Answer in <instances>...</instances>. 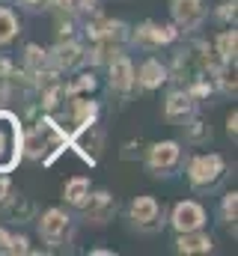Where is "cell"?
<instances>
[{
    "label": "cell",
    "mask_w": 238,
    "mask_h": 256,
    "mask_svg": "<svg viewBox=\"0 0 238 256\" xmlns=\"http://www.w3.org/2000/svg\"><path fill=\"white\" fill-rule=\"evenodd\" d=\"M66 146H68V131L54 116H42L24 134V155L33 161H42L45 167L54 164V158L66 152Z\"/></svg>",
    "instance_id": "1"
},
{
    "label": "cell",
    "mask_w": 238,
    "mask_h": 256,
    "mask_svg": "<svg viewBox=\"0 0 238 256\" xmlns=\"http://www.w3.org/2000/svg\"><path fill=\"white\" fill-rule=\"evenodd\" d=\"M24 158V128L12 110H0V173H12Z\"/></svg>",
    "instance_id": "2"
},
{
    "label": "cell",
    "mask_w": 238,
    "mask_h": 256,
    "mask_svg": "<svg viewBox=\"0 0 238 256\" xmlns=\"http://www.w3.org/2000/svg\"><path fill=\"white\" fill-rule=\"evenodd\" d=\"M224 173H226V164H224V158L218 152L196 155L188 164V182H190L194 191H214L218 182L224 179Z\"/></svg>",
    "instance_id": "3"
},
{
    "label": "cell",
    "mask_w": 238,
    "mask_h": 256,
    "mask_svg": "<svg viewBox=\"0 0 238 256\" xmlns=\"http://www.w3.org/2000/svg\"><path fill=\"white\" fill-rule=\"evenodd\" d=\"M134 45H140V48H146V51H158V48H164V45H170V42H176L178 39V27L176 24H155V21H143L140 27H134L131 30V36H128Z\"/></svg>",
    "instance_id": "4"
},
{
    "label": "cell",
    "mask_w": 238,
    "mask_h": 256,
    "mask_svg": "<svg viewBox=\"0 0 238 256\" xmlns=\"http://www.w3.org/2000/svg\"><path fill=\"white\" fill-rule=\"evenodd\" d=\"M68 146H72L86 164H96L98 155H102V149H104V131L96 126V122L80 126V128H74V131L68 134Z\"/></svg>",
    "instance_id": "5"
},
{
    "label": "cell",
    "mask_w": 238,
    "mask_h": 256,
    "mask_svg": "<svg viewBox=\"0 0 238 256\" xmlns=\"http://www.w3.org/2000/svg\"><path fill=\"white\" fill-rule=\"evenodd\" d=\"M128 214H131L134 226L143 230V232H155V230H161V224H164V208H161V202H158L155 196H149V194L134 196L131 206H128Z\"/></svg>",
    "instance_id": "6"
},
{
    "label": "cell",
    "mask_w": 238,
    "mask_h": 256,
    "mask_svg": "<svg viewBox=\"0 0 238 256\" xmlns=\"http://www.w3.org/2000/svg\"><path fill=\"white\" fill-rule=\"evenodd\" d=\"M39 236H42V242L51 244V248L66 244L68 236H72V218H68V212H66V208H48V212L39 218Z\"/></svg>",
    "instance_id": "7"
},
{
    "label": "cell",
    "mask_w": 238,
    "mask_h": 256,
    "mask_svg": "<svg viewBox=\"0 0 238 256\" xmlns=\"http://www.w3.org/2000/svg\"><path fill=\"white\" fill-rule=\"evenodd\" d=\"M84 63H86V51L74 39H60L57 45L48 51V66H54L57 72H74Z\"/></svg>",
    "instance_id": "8"
},
{
    "label": "cell",
    "mask_w": 238,
    "mask_h": 256,
    "mask_svg": "<svg viewBox=\"0 0 238 256\" xmlns=\"http://www.w3.org/2000/svg\"><path fill=\"white\" fill-rule=\"evenodd\" d=\"M178 161H182V146H178L176 140H161V143H152L149 146V152H146V164H149V170L152 173H167V170H173Z\"/></svg>",
    "instance_id": "9"
},
{
    "label": "cell",
    "mask_w": 238,
    "mask_h": 256,
    "mask_svg": "<svg viewBox=\"0 0 238 256\" xmlns=\"http://www.w3.org/2000/svg\"><path fill=\"white\" fill-rule=\"evenodd\" d=\"M84 218L90 220V224H96V226H102V224H108V220H114V214H116V200L110 196L108 191H90V196L84 200Z\"/></svg>",
    "instance_id": "10"
},
{
    "label": "cell",
    "mask_w": 238,
    "mask_h": 256,
    "mask_svg": "<svg viewBox=\"0 0 238 256\" xmlns=\"http://www.w3.org/2000/svg\"><path fill=\"white\" fill-rule=\"evenodd\" d=\"M206 208L200 206V202H194V200H182L176 202V208H173V230L176 232H190V230H202L206 226Z\"/></svg>",
    "instance_id": "11"
},
{
    "label": "cell",
    "mask_w": 238,
    "mask_h": 256,
    "mask_svg": "<svg viewBox=\"0 0 238 256\" xmlns=\"http://www.w3.org/2000/svg\"><path fill=\"white\" fill-rule=\"evenodd\" d=\"M108 68H110V90L128 98L131 90H134V63H131V57L116 51V54L110 57Z\"/></svg>",
    "instance_id": "12"
},
{
    "label": "cell",
    "mask_w": 238,
    "mask_h": 256,
    "mask_svg": "<svg viewBox=\"0 0 238 256\" xmlns=\"http://www.w3.org/2000/svg\"><path fill=\"white\" fill-rule=\"evenodd\" d=\"M194 114H196V98H194L188 90H173V92L167 96V102H164V116H167V122L182 126V122L190 120Z\"/></svg>",
    "instance_id": "13"
},
{
    "label": "cell",
    "mask_w": 238,
    "mask_h": 256,
    "mask_svg": "<svg viewBox=\"0 0 238 256\" xmlns=\"http://www.w3.org/2000/svg\"><path fill=\"white\" fill-rule=\"evenodd\" d=\"M170 12H173L176 27H182V30H196L206 21L202 0H170Z\"/></svg>",
    "instance_id": "14"
},
{
    "label": "cell",
    "mask_w": 238,
    "mask_h": 256,
    "mask_svg": "<svg viewBox=\"0 0 238 256\" xmlns=\"http://www.w3.org/2000/svg\"><path fill=\"white\" fill-rule=\"evenodd\" d=\"M167 66L161 63V60H155V57H149V60H143L140 68L134 72V84L137 86H143V90H158L164 80H167Z\"/></svg>",
    "instance_id": "15"
},
{
    "label": "cell",
    "mask_w": 238,
    "mask_h": 256,
    "mask_svg": "<svg viewBox=\"0 0 238 256\" xmlns=\"http://www.w3.org/2000/svg\"><path fill=\"white\" fill-rule=\"evenodd\" d=\"M176 250H178V254H184V256H190V254H212V250H214V242H212V236H208V232H202V230H190V232H178Z\"/></svg>",
    "instance_id": "16"
},
{
    "label": "cell",
    "mask_w": 238,
    "mask_h": 256,
    "mask_svg": "<svg viewBox=\"0 0 238 256\" xmlns=\"http://www.w3.org/2000/svg\"><path fill=\"white\" fill-rule=\"evenodd\" d=\"M236 51H238L236 27L220 30V33H218V39H214V57H218L220 63H236Z\"/></svg>",
    "instance_id": "17"
},
{
    "label": "cell",
    "mask_w": 238,
    "mask_h": 256,
    "mask_svg": "<svg viewBox=\"0 0 238 256\" xmlns=\"http://www.w3.org/2000/svg\"><path fill=\"white\" fill-rule=\"evenodd\" d=\"M3 212L12 218V220H18V224H27V220H33L36 218V202L33 200H27V196H9V202L3 206Z\"/></svg>",
    "instance_id": "18"
},
{
    "label": "cell",
    "mask_w": 238,
    "mask_h": 256,
    "mask_svg": "<svg viewBox=\"0 0 238 256\" xmlns=\"http://www.w3.org/2000/svg\"><path fill=\"white\" fill-rule=\"evenodd\" d=\"M62 196H66V202L68 206H84V200L90 196V179H84V176H74V179H68L66 182V188H62Z\"/></svg>",
    "instance_id": "19"
},
{
    "label": "cell",
    "mask_w": 238,
    "mask_h": 256,
    "mask_svg": "<svg viewBox=\"0 0 238 256\" xmlns=\"http://www.w3.org/2000/svg\"><path fill=\"white\" fill-rule=\"evenodd\" d=\"M182 128H184V143H194V146H202V143H208L212 140V128L206 126L202 120H184L182 122Z\"/></svg>",
    "instance_id": "20"
},
{
    "label": "cell",
    "mask_w": 238,
    "mask_h": 256,
    "mask_svg": "<svg viewBox=\"0 0 238 256\" xmlns=\"http://www.w3.org/2000/svg\"><path fill=\"white\" fill-rule=\"evenodd\" d=\"M42 68H48V51H42L39 45H27L24 48V72L39 74Z\"/></svg>",
    "instance_id": "21"
},
{
    "label": "cell",
    "mask_w": 238,
    "mask_h": 256,
    "mask_svg": "<svg viewBox=\"0 0 238 256\" xmlns=\"http://www.w3.org/2000/svg\"><path fill=\"white\" fill-rule=\"evenodd\" d=\"M15 36H18V18H15L12 9L0 6V48H3L6 42H12Z\"/></svg>",
    "instance_id": "22"
},
{
    "label": "cell",
    "mask_w": 238,
    "mask_h": 256,
    "mask_svg": "<svg viewBox=\"0 0 238 256\" xmlns=\"http://www.w3.org/2000/svg\"><path fill=\"white\" fill-rule=\"evenodd\" d=\"M0 254H9V256H15V254H30V242L24 238V236H9V232H3L0 230Z\"/></svg>",
    "instance_id": "23"
},
{
    "label": "cell",
    "mask_w": 238,
    "mask_h": 256,
    "mask_svg": "<svg viewBox=\"0 0 238 256\" xmlns=\"http://www.w3.org/2000/svg\"><path fill=\"white\" fill-rule=\"evenodd\" d=\"M92 90H96V78L92 74H78L66 86V96H80V92H92Z\"/></svg>",
    "instance_id": "24"
},
{
    "label": "cell",
    "mask_w": 238,
    "mask_h": 256,
    "mask_svg": "<svg viewBox=\"0 0 238 256\" xmlns=\"http://www.w3.org/2000/svg\"><path fill=\"white\" fill-rule=\"evenodd\" d=\"M220 214H224L226 224H236V218H238V194L236 191L224 196V202H220Z\"/></svg>",
    "instance_id": "25"
},
{
    "label": "cell",
    "mask_w": 238,
    "mask_h": 256,
    "mask_svg": "<svg viewBox=\"0 0 238 256\" xmlns=\"http://www.w3.org/2000/svg\"><path fill=\"white\" fill-rule=\"evenodd\" d=\"M236 0H226V3H220L218 6V12H214V18L218 21H224V24H236Z\"/></svg>",
    "instance_id": "26"
},
{
    "label": "cell",
    "mask_w": 238,
    "mask_h": 256,
    "mask_svg": "<svg viewBox=\"0 0 238 256\" xmlns=\"http://www.w3.org/2000/svg\"><path fill=\"white\" fill-rule=\"evenodd\" d=\"M45 6L54 12V15H74V0H45Z\"/></svg>",
    "instance_id": "27"
},
{
    "label": "cell",
    "mask_w": 238,
    "mask_h": 256,
    "mask_svg": "<svg viewBox=\"0 0 238 256\" xmlns=\"http://www.w3.org/2000/svg\"><path fill=\"white\" fill-rule=\"evenodd\" d=\"M12 182H9V176L6 173H0V212H3V206L9 202V196H12Z\"/></svg>",
    "instance_id": "28"
},
{
    "label": "cell",
    "mask_w": 238,
    "mask_h": 256,
    "mask_svg": "<svg viewBox=\"0 0 238 256\" xmlns=\"http://www.w3.org/2000/svg\"><path fill=\"white\" fill-rule=\"evenodd\" d=\"M74 12L96 15V12H98V0H74Z\"/></svg>",
    "instance_id": "29"
},
{
    "label": "cell",
    "mask_w": 238,
    "mask_h": 256,
    "mask_svg": "<svg viewBox=\"0 0 238 256\" xmlns=\"http://www.w3.org/2000/svg\"><path fill=\"white\" fill-rule=\"evenodd\" d=\"M226 134H230L232 140L238 137V114H236V110H232V114H230V120H226Z\"/></svg>",
    "instance_id": "30"
},
{
    "label": "cell",
    "mask_w": 238,
    "mask_h": 256,
    "mask_svg": "<svg viewBox=\"0 0 238 256\" xmlns=\"http://www.w3.org/2000/svg\"><path fill=\"white\" fill-rule=\"evenodd\" d=\"M12 72H15V66L9 63L6 57H0V80H6V78H9Z\"/></svg>",
    "instance_id": "31"
},
{
    "label": "cell",
    "mask_w": 238,
    "mask_h": 256,
    "mask_svg": "<svg viewBox=\"0 0 238 256\" xmlns=\"http://www.w3.org/2000/svg\"><path fill=\"white\" fill-rule=\"evenodd\" d=\"M21 6H24L27 12H36V9H42V6H45V0H21Z\"/></svg>",
    "instance_id": "32"
},
{
    "label": "cell",
    "mask_w": 238,
    "mask_h": 256,
    "mask_svg": "<svg viewBox=\"0 0 238 256\" xmlns=\"http://www.w3.org/2000/svg\"><path fill=\"white\" fill-rule=\"evenodd\" d=\"M90 254H92V256H110L114 250H104V248H96V250H90Z\"/></svg>",
    "instance_id": "33"
}]
</instances>
